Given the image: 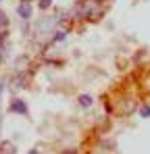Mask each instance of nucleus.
I'll return each instance as SVG.
<instances>
[{
  "mask_svg": "<svg viewBox=\"0 0 150 154\" xmlns=\"http://www.w3.org/2000/svg\"><path fill=\"white\" fill-rule=\"evenodd\" d=\"M11 112H19V115H27V106L21 100H13L11 102Z\"/></svg>",
  "mask_w": 150,
  "mask_h": 154,
  "instance_id": "nucleus-1",
  "label": "nucleus"
},
{
  "mask_svg": "<svg viewBox=\"0 0 150 154\" xmlns=\"http://www.w3.org/2000/svg\"><path fill=\"white\" fill-rule=\"evenodd\" d=\"M0 154H15V146L11 142H2L0 144Z\"/></svg>",
  "mask_w": 150,
  "mask_h": 154,
  "instance_id": "nucleus-2",
  "label": "nucleus"
},
{
  "mask_svg": "<svg viewBox=\"0 0 150 154\" xmlns=\"http://www.w3.org/2000/svg\"><path fill=\"white\" fill-rule=\"evenodd\" d=\"M19 15H21L23 19H29V17H31V8H29V4H27V2H23V4L19 6Z\"/></svg>",
  "mask_w": 150,
  "mask_h": 154,
  "instance_id": "nucleus-3",
  "label": "nucleus"
},
{
  "mask_svg": "<svg viewBox=\"0 0 150 154\" xmlns=\"http://www.w3.org/2000/svg\"><path fill=\"white\" fill-rule=\"evenodd\" d=\"M79 104H81V106H90V104H92V98H90V96H79Z\"/></svg>",
  "mask_w": 150,
  "mask_h": 154,
  "instance_id": "nucleus-4",
  "label": "nucleus"
},
{
  "mask_svg": "<svg viewBox=\"0 0 150 154\" xmlns=\"http://www.w3.org/2000/svg\"><path fill=\"white\" fill-rule=\"evenodd\" d=\"M140 115L142 117H150V106H140Z\"/></svg>",
  "mask_w": 150,
  "mask_h": 154,
  "instance_id": "nucleus-5",
  "label": "nucleus"
},
{
  "mask_svg": "<svg viewBox=\"0 0 150 154\" xmlns=\"http://www.w3.org/2000/svg\"><path fill=\"white\" fill-rule=\"evenodd\" d=\"M6 23H8V21H6V15H4V13H0V27H4V29H6Z\"/></svg>",
  "mask_w": 150,
  "mask_h": 154,
  "instance_id": "nucleus-6",
  "label": "nucleus"
},
{
  "mask_svg": "<svg viewBox=\"0 0 150 154\" xmlns=\"http://www.w3.org/2000/svg\"><path fill=\"white\" fill-rule=\"evenodd\" d=\"M52 0H40V8H48Z\"/></svg>",
  "mask_w": 150,
  "mask_h": 154,
  "instance_id": "nucleus-7",
  "label": "nucleus"
},
{
  "mask_svg": "<svg viewBox=\"0 0 150 154\" xmlns=\"http://www.w3.org/2000/svg\"><path fill=\"white\" fill-rule=\"evenodd\" d=\"M4 31H6V29H4V27H0V40L4 38Z\"/></svg>",
  "mask_w": 150,
  "mask_h": 154,
  "instance_id": "nucleus-8",
  "label": "nucleus"
},
{
  "mask_svg": "<svg viewBox=\"0 0 150 154\" xmlns=\"http://www.w3.org/2000/svg\"><path fill=\"white\" fill-rule=\"evenodd\" d=\"M29 154H38V150H31V152H29Z\"/></svg>",
  "mask_w": 150,
  "mask_h": 154,
  "instance_id": "nucleus-9",
  "label": "nucleus"
},
{
  "mask_svg": "<svg viewBox=\"0 0 150 154\" xmlns=\"http://www.w3.org/2000/svg\"><path fill=\"white\" fill-rule=\"evenodd\" d=\"M0 96H2V85H0Z\"/></svg>",
  "mask_w": 150,
  "mask_h": 154,
  "instance_id": "nucleus-10",
  "label": "nucleus"
},
{
  "mask_svg": "<svg viewBox=\"0 0 150 154\" xmlns=\"http://www.w3.org/2000/svg\"><path fill=\"white\" fill-rule=\"evenodd\" d=\"M0 60H2V54H0Z\"/></svg>",
  "mask_w": 150,
  "mask_h": 154,
  "instance_id": "nucleus-11",
  "label": "nucleus"
},
{
  "mask_svg": "<svg viewBox=\"0 0 150 154\" xmlns=\"http://www.w3.org/2000/svg\"><path fill=\"white\" fill-rule=\"evenodd\" d=\"M0 2H2V0H0Z\"/></svg>",
  "mask_w": 150,
  "mask_h": 154,
  "instance_id": "nucleus-12",
  "label": "nucleus"
}]
</instances>
